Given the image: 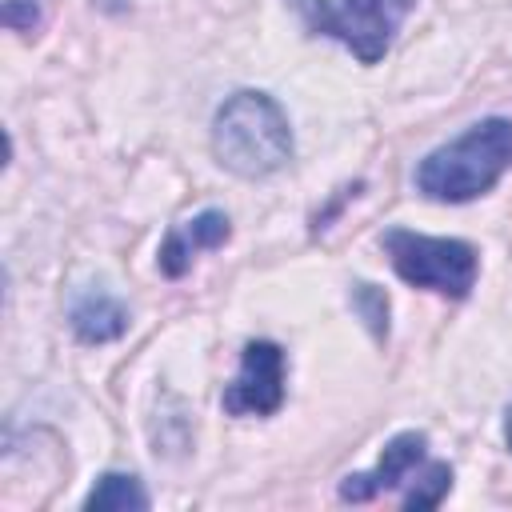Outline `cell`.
<instances>
[{"label":"cell","instance_id":"cell-1","mask_svg":"<svg viewBox=\"0 0 512 512\" xmlns=\"http://www.w3.org/2000/svg\"><path fill=\"white\" fill-rule=\"evenodd\" d=\"M212 152L240 180H264L292 160V128L284 108L256 88L232 92L212 120Z\"/></svg>","mask_w":512,"mask_h":512},{"label":"cell","instance_id":"cell-2","mask_svg":"<svg viewBox=\"0 0 512 512\" xmlns=\"http://www.w3.org/2000/svg\"><path fill=\"white\" fill-rule=\"evenodd\" d=\"M512 168V120L488 116L416 164V188L440 204L484 196Z\"/></svg>","mask_w":512,"mask_h":512},{"label":"cell","instance_id":"cell-3","mask_svg":"<svg viewBox=\"0 0 512 512\" xmlns=\"http://www.w3.org/2000/svg\"><path fill=\"white\" fill-rule=\"evenodd\" d=\"M384 252L392 260V268L400 272V280L464 300L476 288V272H480V256L468 240H452V236H420L408 228H392L384 232Z\"/></svg>","mask_w":512,"mask_h":512},{"label":"cell","instance_id":"cell-4","mask_svg":"<svg viewBox=\"0 0 512 512\" xmlns=\"http://www.w3.org/2000/svg\"><path fill=\"white\" fill-rule=\"evenodd\" d=\"M308 32L340 40L360 64L384 60L412 0H292Z\"/></svg>","mask_w":512,"mask_h":512},{"label":"cell","instance_id":"cell-5","mask_svg":"<svg viewBox=\"0 0 512 512\" xmlns=\"http://www.w3.org/2000/svg\"><path fill=\"white\" fill-rule=\"evenodd\" d=\"M284 404V352L272 340L244 344L236 380L224 388V412L232 416H272Z\"/></svg>","mask_w":512,"mask_h":512},{"label":"cell","instance_id":"cell-6","mask_svg":"<svg viewBox=\"0 0 512 512\" xmlns=\"http://www.w3.org/2000/svg\"><path fill=\"white\" fill-rule=\"evenodd\" d=\"M424 460H428V440H424V432H400V436H392V440L384 444L380 464H376L372 472H356V476H344V480H340V500L360 504V500H372V496H380V492H388V488H400L404 480H412V472H416Z\"/></svg>","mask_w":512,"mask_h":512},{"label":"cell","instance_id":"cell-7","mask_svg":"<svg viewBox=\"0 0 512 512\" xmlns=\"http://www.w3.org/2000/svg\"><path fill=\"white\" fill-rule=\"evenodd\" d=\"M228 236H232V228H228V216H224V212L208 208V212L192 216L188 224L172 228L168 240L160 244V272H164V276H184V272L192 268V256H196V252L220 248Z\"/></svg>","mask_w":512,"mask_h":512},{"label":"cell","instance_id":"cell-8","mask_svg":"<svg viewBox=\"0 0 512 512\" xmlns=\"http://www.w3.org/2000/svg\"><path fill=\"white\" fill-rule=\"evenodd\" d=\"M68 324H72L76 340H84V344H108V340H116V336L128 332V308L120 300H112L108 292H84L72 304Z\"/></svg>","mask_w":512,"mask_h":512},{"label":"cell","instance_id":"cell-9","mask_svg":"<svg viewBox=\"0 0 512 512\" xmlns=\"http://www.w3.org/2000/svg\"><path fill=\"white\" fill-rule=\"evenodd\" d=\"M84 508L88 512H144L148 508V492L128 472H104L96 480V488L84 496Z\"/></svg>","mask_w":512,"mask_h":512},{"label":"cell","instance_id":"cell-10","mask_svg":"<svg viewBox=\"0 0 512 512\" xmlns=\"http://www.w3.org/2000/svg\"><path fill=\"white\" fill-rule=\"evenodd\" d=\"M452 488V468L440 464V460H424L416 472H412V488L404 492V508L408 512H420V508H436Z\"/></svg>","mask_w":512,"mask_h":512},{"label":"cell","instance_id":"cell-11","mask_svg":"<svg viewBox=\"0 0 512 512\" xmlns=\"http://www.w3.org/2000/svg\"><path fill=\"white\" fill-rule=\"evenodd\" d=\"M352 308L364 316L372 336H388V296L376 284H356L352 288Z\"/></svg>","mask_w":512,"mask_h":512},{"label":"cell","instance_id":"cell-12","mask_svg":"<svg viewBox=\"0 0 512 512\" xmlns=\"http://www.w3.org/2000/svg\"><path fill=\"white\" fill-rule=\"evenodd\" d=\"M4 24L12 32H32L40 24V4L36 0H4Z\"/></svg>","mask_w":512,"mask_h":512},{"label":"cell","instance_id":"cell-13","mask_svg":"<svg viewBox=\"0 0 512 512\" xmlns=\"http://www.w3.org/2000/svg\"><path fill=\"white\" fill-rule=\"evenodd\" d=\"M504 440H508V452H512V404H508V412H504Z\"/></svg>","mask_w":512,"mask_h":512}]
</instances>
